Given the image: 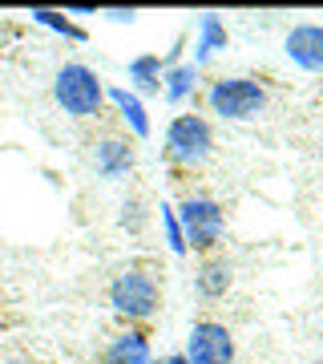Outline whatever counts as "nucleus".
Returning a JSON list of instances; mask_svg holds the SVG:
<instances>
[{
  "mask_svg": "<svg viewBox=\"0 0 323 364\" xmlns=\"http://www.w3.org/2000/svg\"><path fill=\"white\" fill-rule=\"evenodd\" d=\"M53 97H57V105H61L65 114L93 117V114H102L105 85H102V77H97L89 65L69 61V65H61L57 69V77H53Z\"/></svg>",
  "mask_w": 323,
  "mask_h": 364,
  "instance_id": "f257e3e1",
  "label": "nucleus"
},
{
  "mask_svg": "<svg viewBox=\"0 0 323 364\" xmlns=\"http://www.w3.org/2000/svg\"><path fill=\"white\" fill-rule=\"evenodd\" d=\"M109 304L126 320H150L158 312V304H162V287H158V279L146 267H126L109 284Z\"/></svg>",
  "mask_w": 323,
  "mask_h": 364,
  "instance_id": "f03ea898",
  "label": "nucleus"
},
{
  "mask_svg": "<svg viewBox=\"0 0 323 364\" xmlns=\"http://www.w3.org/2000/svg\"><path fill=\"white\" fill-rule=\"evenodd\" d=\"M174 215H178V227H182V239H186V251H202V255H210V251L222 243V207L214 203V198H186L182 207H174Z\"/></svg>",
  "mask_w": 323,
  "mask_h": 364,
  "instance_id": "7ed1b4c3",
  "label": "nucleus"
},
{
  "mask_svg": "<svg viewBox=\"0 0 323 364\" xmlns=\"http://www.w3.org/2000/svg\"><path fill=\"white\" fill-rule=\"evenodd\" d=\"M207 105L210 114L226 117V122H246L267 105V90L251 77H222L207 90Z\"/></svg>",
  "mask_w": 323,
  "mask_h": 364,
  "instance_id": "20e7f679",
  "label": "nucleus"
},
{
  "mask_svg": "<svg viewBox=\"0 0 323 364\" xmlns=\"http://www.w3.org/2000/svg\"><path fill=\"white\" fill-rule=\"evenodd\" d=\"M210 146H214V134H210V122L198 114H178L166 130V158L178 162V166H202L210 158Z\"/></svg>",
  "mask_w": 323,
  "mask_h": 364,
  "instance_id": "39448f33",
  "label": "nucleus"
},
{
  "mask_svg": "<svg viewBox=\"0 0 323 364\" xmlns=\"http://www.w3.org/2000/svg\"><path fill=\"white\" fill-rule=\"evenodd\" d=\"M186 360L190 364H234V340L226 332V324H214V320L194 324L190 340H186Z\"/></svg>",
  "mask_w": 323,
  "mask_h": 364,
  "instance_id": "423d86ee",
  "label": "nucleus"
},
{
  "mask_svg": "<svg viewBox=\"0 0 323 364\" xmlns=\"http://www.w3.org/2000/svg\"><path fill=\"white\" fill-rule=\"evenodd\" d=\"M283 49L299 69L323 73V25H295L291 33H287Z\"/></svg>",
  "mask_w": 323,
  "mask_h": 364,
  "instance_id": "0eeeda50",
  "label": "nucleus"
},
{
  "mask_svg": "<svg viewBox=\"0 0 323 364\" xmlns=\"http://www.w3.org/2000/svg\"><path fill=\"white\" fill-rule=\"evenodd\" d=\"M219 49H226V25L219 21V13H202V21H198V45H194V69L207 65Z\"/></svg>",
  "mask_w": 323,
  "mask_h": 364,
  "instance_id": "6e6552de",
  "label": "nucleus"
},
{
  "mask_svg": "<svg viewBox=\"0 0 323 364\" xmlns=\"http://www.w3.org/2000/svg\"><path fill=\"white\" fill-rule=\"evenodd\" d=\"M102 360L105 364H150V340L142 332H121L117 340H109Z\"/></svg>",
  "mask_w": 323,
  "mask_h": 364,
  "instance_id": "1a4fd4ad",
  "label": "nucleus"
},
{
  "mask_svg": "<svg viewBox=\"0 0 323 364\" xmlns=\"http://www.w3.org/2000/svg\"><path fill=\"white\" fill-rule=\"evenodd\" d=\"M109 102L121 109V117H126V126L138 138H150V117H146V105L138 93H129V90H109Z\"/></svg>",
  "mask_w": 323,
  "mask_h": 364,
  "instance_id": "9d476101",
  "label": "nucleus"
},
{
  "mask_svg": "<svg viewBox=\"0 0 323 364\" xmlns=\"http://www.w3.org/2000/svg\"><path fill=\"white\" fill-rule=\"evenodd\" d=\"M133 166V150L126 142H117V138H105L97 146V170H102L105 178H117V174H126Z\"/></svg>",
  "mask_w": 323,
  "mask_h": 364,
  "instance_id": "9b49d317",
  "label": "nucleus"
},
{
  "mask_svg": "<svg viewBox=\"0 0 323 364\" xmlns=\"http://www.w3.org/2000/svg\"><path fill=\"white\" fill-rule=\"evenodd\" d=\"M162 73H166V69H162V57H154V53L129 61V81L142 93H162Z\"/></svg>",
  "mask_w": 323,
  "mask_h": 364,
  "instance_id": "f8f14e48",
  "label": "nucleus"
},
{
  "mask_svg": "<svg viewBox=\"0 0 323 364\" xmlns=\"http://www.w3.org/2000/svg\"><path fill=\"white\" fill-rule=\"evenodd\" d=\"M226 287H231V263L214 255V259H207L202 272H198V291H202V296H222Z\"/></svg>",
  "mask_w": 323,
  "mask_h": 364,
  "instance_id": "ddd939ff",
  "label": "nucleus"
},
{
  "mask_svg": "<svg viewBox=\"0 0 323 364\" xmlns=\"http://www.w3.org/2000/svg\"><path fill=\"white\" fill-rule=\"evenodd\" d=\"M194 81H198V69L194 65H174V69H166L162 73V85H166V102H186L194 93Z\"/></svg>",
  "mask_w": 323,
  "mask_h": 364,
  "instance_id": "4468645a",
  "label": "nucleus"
},
{
  "mask_svg": "<svg viewBox=\"0 0 323 364\" xmlns=\"http://www.w3.org/2000/svg\"><path fill=\"white\" fill-rule=\"evenodd\" d=\"M33 21L45 25V28H53V33H65V37H73V41H85V28H77L69 16L53 13V9H33Z\"/></svg>",
  "mask_w": 323,
  "mask_h": 364,
  "instance_id": "2eb2a0df",
  "label": "nucleus"
},
{
  "mask_svg": "<svg viewBox=\"0 0 323 364\" xmlns=\"http://www.w3.org/2000/svg\"><path fill=\"white\" fill-rule=\"evenodd\" d=\"M162 227H166V247L174 251V255H186V239H182V227H178L174 207H162Z\"/></svg>",
  "mask_w": 323,
  "mask_h": 364,
  "instance_id": "dca6fc26",
  "label": "nucleus"
},
{
  "mask_svg": "<svg viewBox=\"0 0 323 364\" xmlns=\"http://www.w3.org/2000/svg\"><path fill=\"white\" fill-rule=\"evenodd\" d=\"M109 21H133V9H109Z\"/></svg>",
  "mask_w": 323,
  "mask_h": 364,
  "instance_id": "f3484780",
  "label": "nucleus"
},
{
  "mask_svg": "<svg viewBox=\"0 0 323 364\" xmlns=\"http://www.w3.org/2000/svg\"><path fill=\"white\" fill-rule=\"evenodd\" d=\"M150 364H190L186 356H162V360H150Z\"/></svg>",
  "mask_w": 323,
  "mask_h": 364,
  "instance_id": "a211bd4d",
  "label": "nucleus"
}]
</instances>
